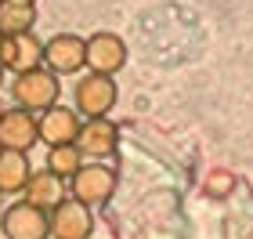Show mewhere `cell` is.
Returning <instances> with one entry per match:
<instances>
[{"mask_svg":"<svg viewBox=\"0 0 253 239\" xmlns=\"http://www.w3.org/2000/svg\"><path fill=\"white\" fill-rule=\"evenodd\" d=\"M33 174L26 152H0V196H18Z\"/></svg>","mask_w":253,"mask_h":239,"instance_id":"cell-13","label":"cell"},{"mask_svg":"<svg viewBox=\"0 0 253 239\" xmlns=\"http://www.w3.org/2000/svg\"><path fill=\"white\" fill-rule=\"evenodd\" d=\"M232 185H235V178L228 174V170H210V178H206V196L210 199H224L228 192H232Z\"/></svg>","mask_w":253,"mask_h":239,"instance_id":"cell-16","label":"cell"},{"mask_svg":"<svg viewBox=\"0 0 253 239\" xmlns=\"http://www.w3.org/2000/svg\"><path fill=\"white\" fill-rule=\"evenodd\" d=\"M7 4H33V7H37V0H7Z\"/></svg>","mask_w":253,"mask_h":239,"instance_id":"cell-17","label":"cell"},{"mask_svg":"<svg viewBox=\"0 0 253 239\" xmlns=\"http://www.w3.org/2000/svg\"><path fill=\"white\" fill-rule=\"evenodd\" d=\"M69 192H73V199H80L84 207H101V203H109L112 192H116V170L109 163H84L69 178Z\"/></svg>","mask_w":253,"mask_h":239,"instance_id":"cell-2","label":"cell"},{"mask_svg":"<svg viewBox=\"0 0 253 239\" xmlns=\"http://www.w3.org/2000/svg\"><path fill=\"white\" fill-rule=\"evenodd\" d=\"M33 26H37V7L33 4H7V0H0V37L33 33Z\"/></svg>","mask_w":253,"mask_h":239,"instance_id":"cell-14","label":"cell"},{"mask_svg":"<svg viewBox=\"0 0 253 239\" xmlns=\"http://www.w3.org/2000/svg\"><path fill=\"white\" fill-rule=\"evenodd\" d=\"M84 167V152L76 145H58V149H47V170L54 178H73L76 170Z\"/></svg>","mask_w":253,"mask_h":239,"instance_id":"cell-15","label":"cell"},{"mask_svg":"<svg viewBox=\"0 0 253 239\" xmlns=\"http://www.w3.org/2000/svg\"><path fill=\"white\" fill-rule=\"evenodd\" d=\"M116 145H120V127L109 116H98V120H84V123H80L76 149L84 152V156H90L94 163L109 159L112 152H116Z\"/></svg>","mask_w":253,"mask_h":239,"instance_id":"cell-8","label":"cell"},{"mask_svg":"<svg viewBox=\"0 0 253 239\" xmlns=\"http://www.w3.org/2000/svg\"><path fill=\"white\" fill-rule=\"evenodd\" d=\"M22 203H29V207H37L43 214H51L58 203L65 199V185H62V178H54L47 167L43 170H33L29 181H26V189H22Z\"/></svg>","mask_w":253,"mask_h":239,"instance_id":"cell-12","label":"cell"},{"mask_svg":"<svg viewBox=\"0 0 253 239\" xmlns=\"http://www.w3.org/2000/svg\"><path fill=\"white\" fill-rule=\"evenodd\" d=\"M126 65V44L116 33H94L87 40V69L94 76H116Z\"/></svg>","mask_w":253,"mask_h":239,"instance_id":"cell-9","label":"cell"},{"mask_svg":"<svg viewBox=\"0 0 253 239\" xmlns=\"http://www.w3.org/2000/svg\"><path fill=\"white\" fill-rule=\"evenodd\" d=\"M120 91L112 84V76H94L87 73L84 80L76 84V112H84L87 120H98V116H109L112 105H116Z\"/></svg>","mask_w":253,"mask_h":239,"instance_id":"cell-5","label":"cell"},{"mask_svg":"<svg viewBox=\"0 0 253 239\" xmlns=\"http://www.w3.org/2000/svg\"><path fill=\"white\" fill-rule=\"evenodd\" d=\"M0 214H4V196H0Z\"/></svg>","mask_w":253,"mask_h":239,"instance_id":"cell-19","label":"cell"},{"mask_svg":"<svg viewBox=\"0 0 253 239\" xmlns=\"http://www.w3.org/2000/svg\"><path fill=\"white\" fill-rule=\"evenodd\" d=\"M11 98H15V109L26 112H47L51 105H58L62 98V84L58 76L47 69H33L11 80Z\"/></svg>","mask_w":253,"mask_h":239,"instance_id":"cell-1","label":"cell"},{"mask_svg":"<svg viewBox=\"0 0 253 239\" xmlns=\"http://www.w3.org/2000/svg\"><path fill=\"white\" fill-rule=\"evenodd\" d=\"M0 69L15 76L43 69V44L37 40V33H18V37L0 40Z\"/></svg>","mask_w":253,"mask_h":239,"instance_id":"cell-4","label":"cell"},{"mask_svg":"<svg viewBox=\"0 0 253 239\" xmlns=\"http://www.w3.org/2000/svg\"><path fill=\"white\" fill-rule=\"evenodd\" d=\"M40 142L37 131V116L26 109H4L0 116V152H26Z\"/></svg>","mask_w":253,"mask_h":239,"instance_id":"cell-7","label":"cell"},{"mask_svg":"<svg viewBox=\"0 0 253 239\" xmlns=\"http://www.w3.org/2000/svg\"><path fill=\"white\" fill-rule=\"evenodd\" d=\"M0 87H4V69H0Z\"/></svg>","mask_w":253,"mask_h":239,"instance_id":"cell-18","label":"cell"},{"mask_svg":"<svg viewBox=\"0 0 253 239\" xmlns=\"http://www.w3.org/2000/svg\"><path fill=\"white\" fill-rule=\"evenodd\" d=\"M0 116H4V101H0Z\"/></svg>","mask_w":253,"mask_h":239,"instance_id":"cell-20","label":"cell"},{"mask_svg":"<svg viewBox=\"0 0 253 239\" xmlns=\"http://www.w3.org/2000/svg\"><path fill=\"white\" fill-rule=\"evenodd\" d=\"M47 229L54 239H90L94 232V214L80 199H62L58 207L47 214Z\"/></svg>","mask_w":253,"mask_h":239,"instance_id":"cell-6","label":"cell"},{"mask_svg":"<svg viewBox=\"0 0 253 239\" xmlns=\"http://www.w3.org/2000/svg\"><path fill=\"white\" fill-rule=\"evenodd\" d=\"M0 232L4 239H47L51 229H47V214L29 207V203H15L0 214Z\"/></svg>","mask_w":253,"mask_h":239,"instance_id":"cell-10","label":"cell"},{"mask_svg":"<svg viewBox=\"0 0 253 239\" xmlns=\"http://www.w3.org/2000/svg\"><path fill=\"white\" fill-rule=\"evenodd\" d=\"M80 112L69 109V105H51L43 116L37 120V131H40V142H47V149H58V145H76V134H80Z\"/></svg>","mask_w":253,"mask_h":239,"instance_id":"cell-11","label":"cell"},{"mask_svg":"<svg viewBox=\"0 0 253 239\" xmlns=\"http://www.w3.org/2000/svg\"><path fill=\"white\" fill-rule=\"evenodd\" d=\"M43 62H47V73L54 76H73L87 65V40L76 33H54L43 44Z\"/></svg>","mask_w":253,"mask_h":239,"instance_id":"cell-3","label":"cell"},{"mask_svg":"<svg viewBox=\"0 0 253 239\" xmlns=\"http://www.w3.org/2000/svg\"><path fill=\"white\" fill-rule=\"evenodd\" d=\"M0 40H4V37H0Z\"/></svg>","mask_w":253,"mask_h":239,"instance_id":"cell-21","label":"cell"}]
</instances>
